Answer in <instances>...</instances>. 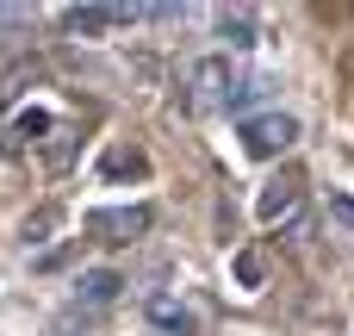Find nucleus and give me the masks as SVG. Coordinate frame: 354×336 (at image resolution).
<instances>
[{
	"label": "nucleus",
	"mask_w": 354,
	"mask_h": 336,
	"mask_svg": "<svg viewBox=\"0 0 354 336\" xmlns=\"http://www.w3.org/2000/svg\"><path fill=\"white\" fill-rule=\"evenodd\" d=\"M299 143V118L292 112H249L243 118V150L255 156V162H268V156H280V150H292Z\"/></svg>",
	"instance_id": "1"
},
{
	"label": "nucleus",
	"mask_w": 354,
	"mask_h": 336,
	"mask_svg": "<svg viewBox=\"0 0 354 336\" xmlns=\"http://www.w3.org/2000/svg\"><path fill=\"white\" fill-rule=\"evenodd\" d=\"M230 87H236V69H230L224 56H199V62L187 69V106H218V112H224Z\"/></svg>",
	"instance_id": "2"
},
{
	"label": "nucleus",
	"mask_w": 354,
	"mask_h": 336,
	"mask_svg": "<svg viewBox=\"0 0 354 336\" xmlns=\"http://www.w3.org/2000/svg\"><path fill=\"white\" fill-rule=\"evenodd\" d=\"M87 231L100 243H137L149 231V206H100V212H87Z\"/></svg>",
	"instance_id": "3"
},
{
	"label": "nucleus",
	"mask_w": 354,
	"mask_h": 336,
	"mask_svg": "<svg viewBox=\"0 0 354 336\" xmlns=\"http://www.w3.org/2000/svg\"><path fill=\"white\" fill-rule=\"evenodd\" d=\"M137 19V6H62L56 12V25L68 31V37H93V31H112V25H131Z\"/></svg>",
	"instance_id": "4"
},
{
	"label": "nucleus",
	"mask_w": 354,
	"mask_h": 336,
	"mask_svg": "<svg viewBox=\"0 0 354 336\" xmlns=\"http://www.w3.org/2000/svg\"><path fill=\"white\" fill-rule=\"evenodd\" d=\"M118 287H124V274H118V268H87V274L75 281L81 306H112V299H118Z\"/></svg>",
	"instance_id": "5"
},
{
	"label": "nucleus",
	"mask_w": 354,
	"mask_h": 336,
	"mask_svg": "<svg viewBox=\"0 0 354 336\" xmlns=\"http://www.w3.org/2000/svg\"><path fill=\"white\" fill-rule=\"evenodd\" d=\"M268 94H274V75H236V87H230V100H224V112L249 118V106H261Z\"/></svg>",
	"instance_id": "6"
},
{
	"label": "nucleus",
	"mask_w": 354,
	"mask_h": 336,
	"mask_svg": "<svg viewBox=\"0 0 354 336\" xmlns=\"http://www.w3.org/2000/svg\"><path fill=\"white\" fill-rule=\"evenodd\" d=\"M218 37H224L230 50H255V19H249L243 6H236V12L224 6V12H218Z\"/></svg>",
	"instance_id": "7"
},
{
	"label": "nucleus",
	"mask_w": 354,
	"mask_h": 336,
	"mask_svg": "<svg viewBox=\"0 0 354 336\" xmlns=\"http://www.w3.org/2000/svg\"><path fill=\"white\" fill-rule=\"evenodd\" d=\"M149 324L168 330V336H193V312L174 306V299H149Z\"/></svg>",
	"instance_id": "8"
},
{
	"label": "nucleus",
	"mask_w": 354,
	"mask_h": 336,
	"mask_svg": "<svg viewBox=\"0 0 354 336\" xmlns=\"http://www.w3.org/2000/svg\"><path fill=\"white\" fill-rule=\"evenodd\" d=\"M292 206H299V187H292V181H274V187L261 193V218H268V224H280Z\"/></svg>",
	"instance_id": "9"
},
{
	"label": "nucleus",
	"mask_w": 354,
	"mask_h": 336,
	"mask_svg": "<svg viewBox=\"0 0 354 336\" xmlns=\"http://www.w3.org/2000/svg\"><path fill=\"white\" fill-rule=\"evenodd\" d=\"M100 168H106L112 181H118V175H143V156H137V150H106V162H100Z\"/></svg>",
	"instance_id": "10"
},
{
	"label": "nucleus",
	"mask_w": 354,
	"mask_h": 336,
	"mask_svg": "<svg viewBox=\"0 0 354 336\" xmlns=\"http://www.w3.org/2000/svg\"><path fill=\"white\" fill-rule=\"evenodd\" d=\"M68 150H75V131H68V125H50V150H44V156L62 168V162H68Z\"/></svg>",
	"instance_id": "11"
},
{
	"label": "nucleus",
	"mask_w": 354,
	"mask_h": 336,
	"mask_svg": "<svg viewBox=\"0 0 354 336\" xmlns=\"http://www.w3.org/2000/svg\"><path fill=\"white\" fill-rule=\"evenodd\" d=\"M31 25H37L31 6H0V31H31Z\"/></svg>",
	"instance_id": "12"
},
{
	"label": "nucleus",
	"mask_w": 354,
	"mask_h": 336,
	"mask_svg": "<svg viewBox=\"0 0 354 336\" xmlns=\"http://www.w3.org/2000/svg\"><path fill=\"white\" fill-rule=\"evenodd\" d=\"M44 131H50V112H19V137H31V143H37Z\"/></svg>",
	"instance_id": "13"
},
{
	"label": "nucleus",
	"mask_w": 354,
	"mask_h": 336,
	"mask_svg": "<svg viewBox=\"0 0 354 336\" xmlns=\"http://www.w3.org/2000/svg\"><path fill=\"white\" fill-rule=\"evenodd\" d=\"M236 274H243V287H261V256L243 249V256H236Z\"/></svg>",
	"instance_id": "14"
},
{
	"label": "nucleus",
	"mask_w": 354,
	"mask_h": 336,
	"mask_svg": "<svg viewBox=\"0 0 354 336\" xmlns=\"http://www.w3.org/2000/svg\"><path fill=\"white\" fill-rule=\"evenodd\" d=\"M50 224H56L50 212H37V218H25V249H31V243H44V231H50Z\"/></svg>",
	"instance_id": "15"
},
{
	"label": "nucleus",
	"mask_w": 354,
	"mask_h": 336,
	"mask_svg": "<svg viewBox=\"0 0 354 336\" xmlns=\"http://www.w3.org/2000/svg\"><path fill=\"white\" fill-rule=\"evenodd\" d=\"M330 212H336L342 224H354V200H330Z\"/></svg>",
	"instance_id": "16"
}]
</instances>
